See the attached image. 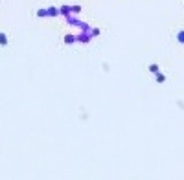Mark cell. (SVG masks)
I'll list each match as a JSON object with an SVG mask.
<instances>
[{
  "label": "cell",
  "mask_w": 184,
  "mask_h": 180,
  "mask_svg": "<svg viewBox=\"0 0 184 180\" xmlns=\"http://www.w3.org/2000/svg\"><path fill=\"white\" fill-rule=\"evenodd\" d=\"M6 44H7V35L0 33V46H6Z\"/></svg>",
  "instance_id": "obj_1"
},
{
  "label": "cell",
  "mask_w": 184,
  "mask_h": 180,
  "mask_svg": "<svg viewBox=\"0 0 184 180\" xmlns=\"http://www.w3.org/2000/svg\"><path fill=\"white\" fill-rule=\"evenodd\" d=\"M149 72L151 74H158V64H149Z\"/></svg>",
  "instance_id": "obj_2"
},
{
  "label": "cell",
  "mask_w": 184,
  "mask_h": 180,
  "mask_svg": "<svg viewBox=\"0 0 184 180\" xmlns=\"http://www.w3.org/2000/svg\"><path fill=\"white\" fill-rule=\"evenodd\" d=\"M157 81H158V83H164V81H166V77H164L162 74H157Z\"/></svg>",
  "instance_id": "obj_3"
}]
</instances>
